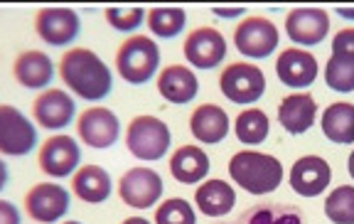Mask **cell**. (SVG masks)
Instances as JSON below:
<instances>
[{
  "label": "cell",
  "instance_id": "cell-1",
  "mask_svg": "<svg viewBox=\"0 0 354 224\" xmlns=\"http://www.w3.org/2000/svg\"><path fill=\"white\" fill-rule=\"evenodd\" d=\"M59 77L64 86L84 101H101L111 94L113 74L96 52L74 47L59 59Z\"/></svg>",
  "mask_w": 354,
  "mask_h": 224
},
{
  "label": "cell",
  "instance_id": "cell-2",
  "mask_svg": "<svg viewBox=\"0 0 354 224\" xmlns=\"http://www.w3.org/2000/svg\"><path fill=\"white\" fill-rule=\"evenodd\" d=\"M229 175L241 190L251 195H268L283 183V162L268 153L239 151L229 160Z\"/></svg>",
  "mask_w": 354,
  "mask_h": 224
},
{
  "label": "cell",
  "instance_id": "cell-3",
  "mask_svg": "<svg viewBox=\"0 0 354 224\" xmlns=\"http://www.w3.org/2000/svg\"><path fill=\"white\" fill-rule=\"evenodd\" d=\"M116 67L118 77L128 84H145L155 77L160 67V47L153 37L145 35H133L118 47L116 52Z\"/></svg>",
  "mask_w": 354,
  "mask_h": 224
},
{
  "label": "cell",
  "instance_id": "cell-4",
  "mask_svg": "<svg viewBox=\"0 0 354 224\" xmlns=\"http://www.w3.org/2000/svg\"><path fill=\"white\" fill-rule=\"evenodd\" d=\"M170 143H172L170 129L158 116H136L128 124L126 146L131 151V156H136L138 160L145 162L160 160L167 153V148H170Z\"/></svg>",
  "mask_w": 354,
  "mask_h": 224
},
{
  "label": "cell",
  "instance_id": "cell-5",
  "mask_svg": "<svg viewBox=\"0 0 354 224\" xmlns=\"http://www.w3.org/2000/svg\"><path fill=\"white\" fill-rule=\"evenodd\" d=\"M219 89L229 101H234L239 106H249V104H256L263 96L266 77L256 64L234 62L221 72Z\"/></svg>",
  "mask_w": 354,
  "mask_h": 224
},
{
  "label": "cell",
  "instance_id": "cell-6",
  "mask_svg": "<svg viewBox=\"0 0 354 224\" xmlns=\"http://www.w3.org/2000/svg\"><path fill=\"white\" fill-rule=\"evenodd\" d=\"M234 45L243 57L251 59H266L278 47V28L268 17L251 15L234 28Z\"/></svg>",
  "mask_w": 354,
  "mask_h": 224
},
{
  "label": "cell",
  "instance_id": "cell-7",
  "mask_svg": "<svg viewBox=\"0 0 354 224\" xmlns=\"http://www.w3.org/2000/svg\"><path fill=\"white\" fill-rule=\"evenodd\" d=\"M37 146V129L30 118L10 104H0V153L3 156H28Z\"/></svg>",
  "mask_w": 354,
  "mask_h": 224
},
{
  "label": "cell",
  "instance_id": "cell-8",
  "mask_svg": "<svg viewBox=\"0 0 354 224\" xmlns=\"http://www.w3.org/2000/svg\"><path fill=\"white\" fill-rule=\"evenodd\" d=\"M118 195L128 207L148 209L158 205V200L162 197V178L153 168L136 165L118 180Z\"/></svg>",
  "mask_w": 354,
  "mask_h": 224
},
{
  "label": "cell",
  "instance_id": "cell-9",
  "mask_svg": "<svg viewBox=\"0 0 354 224\" xmlns=\"http://www.w3.org/2000/svg\"><path fill=\"white\" fill-rule=\"evenodd\" d=\"M35 30L47 45L66 47L82 32V20H79V12L72 8H44L35 17Z\"/></svg>",
  "mask_w": 354,
  "mask_h": 224
},
{
  "label": "cell",
  "instance_id": "cell-10",
  "mask_svg": "<svg viewBox=\"0 0 354 224\" xmlns=\"http://www.w3.org/2000/svg\"><path fill=\"white\" fill-rule=\"evenodd\" d=\"M77 131L84 146L111 148L121 136V124H118V116L111 109L88 106L86 111L79 113Z\"/></svg>",
  "mask_w": 354,
  "mask_h": 224
},
{
  "label": "cell",
  "instance_id": "cell-11",
  "mask_svg": "<svg viewBox=\"0 0 354 224\" xmlns=\"http://www.w3.org/2000/svg\"><path fill=\"white\" fill-rule=\"evenodd\" d=\"M25 209L39 224H55L69 209V192L57 183H39L25 195Z\"/></svg>",
  "mask_w": 354,
  "mask_h": 224
},
{
  "label": "cell",
  "instance_id": "cell-12",
  "mask_svg": "<svg viewBox=\"0 0 354 224\" xmlns=\"http://www.w3.org/2000/svg\"><path fill=\"white\" fill-rule=\"evenodd\" d=\"M185 57L197 69H214L227 57V39L214 28H197L185 39Z\"/></svg>",
  "mask_w": 354,
  "mask_h": 224
},
{
  "label": "cell",
  "instance_id": "cell-13",
  "mask_svg": "<svg viewBox=\"0 0 354 224\" xmlns=\"http://www.w3.org/2000/svg\"><path fill=\"white\" fill-rule=\"evenodd\" d=\"M82 148L72 136H52L39 148V168L50 178H66L79 168Z\"/></svg>",
  "mask_w": 354,
  "mask_h": 224
},
{
  "label": "cell",
  "instance_id": "cell-14",
  "mask_svg": "<svg viewBox=\"0 0 354 224\" xmlns=\"http://www.w3.org/2000/svg\"><path fill=\"white\" fill-rule=\"evenodd\" d=\"M286 32L300 47H315L330 32V15L322 8H295L286 17Z\"/></svg>",
  "mask_w": 354,
  "mask_h": 224
},
{
  "label": "cell",
  "instance_id": "cell-15",
  "mask_svg": "<svg viewBox=\"0 0 354 224\" xmlns=\"http://www.w3.org/2000/svg\"><path fill=\"white\" fill-rule=\"evenodd\" d=\"M77 104L66 91L62 89H44L37 99L32 101V116L42 129L62 131L72 124Z\"/></svg>",
  "mask_w": 354,
  "mask_h": 224
},
{
  "label": "cell",
  "instance_id": "cell-16",
  "mask_svg": "<svg viewBox=\"0 0 354 224\" xmlns=\"http://www.w3.org/2000/svg\"><path fill=\"white\" fill-rule=\"evenodd\" d=\"M332 180V170L325 158L320 156H303L290 168V187L300 197H317L327 190Z\"/></svg>",
  "mask_w": 354,
  "mask_h": 224
},
{
  "label": "cell",
  "instance_id": "cell-17",
  "mask_svg": "<svg viewBox=\"0 0 354 224\" xmlns=\"http://www.w3.org/2000/svg\"><path fill=\"white\" fill-rule=\"evenodd\" d=\"M276 74L286 86L303 89L310 86L317 77V59L308 50L300 47H288L278 55L276 59Z\"/></svg>",
  "mask_w": 354,
  "mask_h": 224
},
{
  "label": "cell",
  "instance_id": "cell-18",
  "mask_svg": "<svg viewBox=\"0 0 354 224\" xmlns=\"http://www.w3.org/2000/svg\"><path fill=\"white\" fill-rule=\"evenodd\" d=\"M229 116L227 111L216 104H202L189 116V133L205 143V146H216L229 136Z\"/></svg>",
  "mask_w": 354,
  "mask_h": 224
},
{
  "label": "cell",
  "instance_id": "cell-19",
  "mask_svg": "<svg viewBox=\"0 0 354 224\" xmlns=\"http://www.w3.org/2000/svg\"><path fill=\"white\" fill-rule=\"evenodd\" d=\"M158 91H160L162 99L177 104V106L189 104L199 94L197 74L189 67H183V64H170L158 74Z\"/></svg>",
  "mask_w": 354,
  "mask_h": 224
},
{
  "label": "cell",
  "instance_id": "cell-20",
  "mask_svg": "<svg viewBox=\"0 0 354 224\" xmlns=\"http://www.w3.org/2000/svg\"><path fill=\"white\" fill-rule=\"evenodd\" d=\"M317 104L313 94L303 91V94H288L278 106V121L290 136H303L305 131L313 129L315 124Z\"/></svg>",
  "mask_w": 354,
  "mask_h": 224
},
{
  "label": "cell",
  "instance_id": "cell-21",
  "mask_svg": "<svg viewBox=\"0 0 354 224\" xmlns=\"http://www.w3.org/2000/svg\"><path fill=\"white\" fill-rule=\"evenodd\" d=\"M12 77L25 89H44V86H50L52 77H55V64L39 50L20 52L12 64Z\"/></svg>",
  "mask_w": 354,
  "mask_h": 224
},
{
  "label": "cell",
  "instance_id": "cell-22",
  "mask_svg": "<svg viewBox=\"0 0 354 224\" xmlns=\"http://www.w3.org/2000/svg\"><path fill=\"white\" fill-rule=\"evenodd\" d=\"M170 173L183 185H197L209 173V158L199 146H180L170 158Z\"/></svg>",
  "mask_w": 354,
  "mask_h": 224
},
{
  "label": "cell",
  "instance_id": "cell-23",
  "mask_svg": "<svg viewBox=\"0 0 354 224\" xmlns=\"http://www.w3.org/2000/svg\"><path fill=\"white\" fill-rule=\"evenodd\" d=\"M197 209L207 217H224L236 205V192L224 180H207L205 185H199L194 192Z\"/></svg>",
  "mask_w": 354,
  "mask_h": 224
},
{
  "label": "cell",
  "instance_id": "cell-24",
  "mask_svg": "<svg viewBox=\"0 0 354 224\" xmlns=\"http://www.w3.org/2000/svg\"><path fill=\"white\" fill-rule=\"evenodd\" d=\"M72 190L88 205H101L111 197V175L101 165H82L72 178Z\"/></svg>",
  "mask_w": 354,
  "mask_h": 224
},
{
  "label": "cell",
  "instance_id": "cell-25",
  "mask_svg": "<svg viewBox=\"0 0 354 224\" xmlns=\"http://www.w3.org/2000/svg\"><path fill=\"white\" fill-rule=\"evenodd\" d=\"M322 133L327 140L337 146H352L354 143V104L337 101L330 104L322 113Z\"/></svg>",
  "mask_w": 354,
  "mask_h": 224
},
{
  "label": "cell",
  "instance_id": "cell-26",
  "mask_svg": "<svg viewBox=\"0 0 354 224\" xmlns=\"http://www.w3.org/2000/svg\"><path fill=\"white\" fill-rule=\"evenodd\" d=\"M229 224H303V217L295 207L276 205V202H263L256 207L246 209L236 222Z\"/></svg>",
  "mask_w": 354,
  "mask_h": 224
},
{
  "label": "cell",
  "instance_id": "cell-27",
  "mask_svg": "<svg viewBox=\"0 0 354 224\" xmlns=\"http://www.w3.org/2000/svg\"><path fill=\"white\" fill-rule=\"evenodd\" d=\"M236 138L241 140L243 146H259L268 138V131H271V121L261 109H246L236 116Z\"/></svg>",
  "mask_w": 354,
  "mask_h": 224
},
{
  "label": "cell",
  "instance_id": "cell-28",
  "mask_svg": "<svg viewBox=\"0 0 354 224\" xmlns=\"http://www.w3.org/2000/svg\"><path fill=\"white\" fill-rule=\"evenodd\" d=\"M148 20V28L153 35L162 39L177 37V35L185 30V23H187V12L183 8H153V10L145 15Z\"/></svg>",
  "mask_w": 354,
  "mask_h": 224
},
{
  "label": "cell",
  "instance_id": "cell-29",
  "mask_svg": "<svg viewBox=\"0 0 354 224\" xmlns=\"http://www.w3.org/2000/svg\"><path fill=\"white\" fill-rule=\"evenodd\" d=\"M325 82L332 91H339V94L354 91V57L332 55L325 67Z\"/></svg>",
  "mask_w": 354,
  "mask_h": 224
},
{
  "label": "cell",
  "instance_id": "cell-30",
  "mask_svg": "<svg viewBox=\"0 0 354 224\" xmlns=\"http://www.w3.org/2000/svg\"><path fill=\"white\" fill-rule=\"evenodd\" d=\"M325 214L335 224H354V185H339L327 195Z\"/></svg>",
  "mask_w": 354,
  "mask_h": 224
},
{
  "label": "cell",
  "instance_id": "cell-31",
  "mask_svg": "<svg viewBox=\"0 0 354 224\" xmlns=\"http://www.w3.org/2000/svg\"><path fill=\"white\" fill-rule=\"evenodd\" d=\"M155 224H197V217L187 200L170 197L155 209Z\"/></svg>",
  "mask_w": 354,
  "mask_h": 224
},
{
  "label": "cell",
  "instance_id": "cell-32",
  "mask_svg": "<svg viewBox=\"0 0 354 224\" xmlns=\"http://www.w3.org/2000/svg\"><path fill=\"white\" fill-rule=\"evenodd\" d=\"M106 20L113 30L121 32H133L136 28H140V23L145 20L143 8H106Z\"/></svg>",
  "mask_w": 354,
  "mask_h": 224
},
{
  "label": "cell",
  "instance_id": "cell-33",
  "mask_svg": "<svg viewBox=\"0 0 354 224\" xmlns=\"http://www.w3.org/2000/svg\"><path fill=\"white\" fill-rule=\"evenodd\" d=\"M332 55H347L354 57V28H344L335 35L332 42Z\"/></svg>",
  "mask_w": 354,
  "mask_h": 224
},
{
  "label": "cell",
  "instance_id": "cell-34",
  "mask_svg": "<svg viewBox=\"0 0 354 224\" xmlns=\"http://www.w3.org/2000/svg\"><path fill=\"white\" fill-rule=\"evenodd\" d=\"M0 224H22L20 209L8 200H0Z\"/></svg>",
  "mask_w": 354,
  "mask_h": 224
},
{
  "label": "cell",
  "instance_id": "cell-35",
  "mask_svg": "<svg viewBox=\"0 0 354 224\" xmlns=\"http://www.w3.org/2000/svg\"><path fill=\"white\" fill-rule=\"evenodd\" d=\"M214 15H221V17H234V15H243V8H234V10H219V8H214Z\"/></svg>",
  "mask_w": 354,
  "mask_h": 224
},
{
  "label": "cell",
  "instance_id": "cell-36",
  "mask_svg": "<svg viewBox=\"0 0 354 224\" xmlns=\"http://www.w3.org/2000/svg\"><path fill=\"white\" fill-rule=\"evenodd\" d=\"M8 185V165L3 160H0V190Z\"/></svg>",
  "mask_w": 354,
  "mask_h": 224
},
{
  "label": "cell",
  "instance_id": "cell-37",
  "mask_svg": "<svg viewBox=\"0 0 354 224\" xmlns=\"http://www.w3.org/2000/svg\"><path fill=\"white\" fill-rule=\"evenodd\" d=\"M123 224H150V222L143 217H128V219H123Z\"/></svg>",
  "mask_w": 354,
  "mask_h": 224
},
{
  "label": "cell",
  "instance_id": "cell-38",
  "mask_svg": "<svg viewBox=\"0 0 354 224\" xmlns=\"http://www.w3.org/2000/svg\"><path fill=\"white\" fill-rule=\"evenodd\" d=\"M347 170H349V175L354 178V151H352V156H349V160H347Z\"/></svg>",
  "mask_w": 354,
  "mask_h": 224
},
{
  "label": "cell",
  "instance_id": "cell-39",
  "mask_svg": "<svg viewBox=\"0 0 354 224\" xmlns=\"http://www.w3.org/2000/svg\"><path fill=\"white\" fill-rule=\"evenodd\" d=\"M342 17H354V10H337Z\"/></svg>",
  "mask_w": 354,
  "mask_h": 224
},
{
  "label": "cell",
  "instance_id": "cell-40",
  "mask_svg": "<svg viewBox=\"0 0 354 224\" xmlns=\"http://www.w3.org/2000/svg\"><path fill=\"white\" fill-rule=\"evenodd\" d=\"M66 224H82V222H66Z\"/></svg>",
  "mask_w": 354,
  "mask_h": 224
}]
</instances>
